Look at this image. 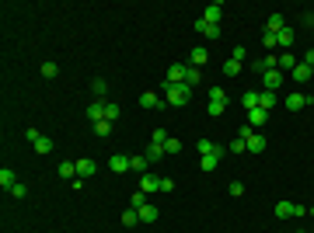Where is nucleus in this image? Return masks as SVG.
Instances as JSON below:
<instances>
[{
    "instance_id": "f257e3e1",
    "label": "nucleus",
    "mask_w": 314,
    "mask_h": 233,
    "mask_svg": "<svg viewBox=\"0 0 314 233\" xmlns=\"http://www.w3.org/2000/svg\"><path fill=\"white\" fill-rule=\"evenodd\" d=\"M189 97H192V87H189V84H168V80H164V105L182 108V105H189Z\"/></svg>"
},
{
    "instance_id": "f03ea898",
    "label": "nucleus",
    "mask_w": 314,
    "mask_h": 233,
    "mask_svg": "<svg viewBox=\"0 0 314 233\" xmlns=\"http://www.w3.org/2000/svg\"><path fill=\"white\" fill-rule=\"evenodd\" d=\"M241 139L248 143V153H262V150H265V136L255 133L252 125H244V129H241Z\"/></svg>"
},
{
    "instance_id": "7ed1b4c3",
    "label": "nucleus",
    "mask_w": 314,
    "mask_h": 233,
    "mask_svg": "<svg viewBox=\"0 0 314 233\" xmlns=\"http://www.w3.org/2000/svg\"><path fill=\"white\" fill-rule=\"evenodd\" d=\"M25 136H28V143H32V146H35V153H53V139L46 136V133H39V129H28V133H25Z\"/></svg>"
},
{
    "instance_id": "20e7f679",
    "label": "nucleus",
    "mask_w": 314,
    "mask_h": 233,
    "mask_svg": "<svg viewBox=\"0 0 314 233\" xmlns=\"http://www.w3.org/2000/svg\"><path fill=\"white\" fill-rule=\"evenodd\" d=\"M311 209H304V205H297V202H279L276 205V219H294V216H307Z\"/></svg>"
},
{
    "instance_id": "39448f33",
    "label": "nucleus",
    "mask_w": 314,
    "mask_h": 233,
    "mask_svg": "<svg viewBox=\"0 0 314 233\" xmlns=\"http://www.w3.org/2000/svg\"><path fill=\"white\" fill-rule=\"evenodd\" d=\"M199 157H223V153H231L227 146H220V143H213V139H199Z\"/></svg>"
},
{
    "instance_id": "423d86ee",
    "label": "nucleus",
    "mask_w": 314,
    "mask_h": 233,
    "mask_svg": "<svg viewBox=\"0 0 314 233\" xmlns=\"http://www.w3.org/2000/svg\"><path fill=\"white\" fill-rule=\"evenodd\" d=\"M283 77H286V73H283V70H269V73H262V84H265V91H279V87H283Z\"/></svg>"
},
{
    "instance_id": "0eeeda50",
    "label": "nucleus",
    "mask_w": 314,
    "mask_h": 233,
    "mask_svg": "<svg viewBox=\"0 0 314 233\" xmlns=\"http://www.w3.org/2000/svg\"><path fill=\"white\" fill-rule=\"evenodd\" d=\"M314 101V94H286V112H300Z\"/></svg>"
},
{
    "instance_id": "6e6552de",
    "label": "nucleus",
    "mask_w": 314,
    "mask_h": 233,
    "mask_svg": "<svg viewBox=\"0 0 314 233\" xmlns=\"http://www.w3.org/2000/svg\"><path fill=\"white\" fill-rule=\"evenodd\" d=\"M196 32L203 35V39H220V24H210V21H196Z\"/></svg>"
},
{
    "instance_id": "1a4fd4ad",
    "label": "nucleus",
    "mask_w": 314,
    "mask_h": 233,
    "mask_svg": "<svg viewBox=\"0 0 314 233\" xmlns=\"http://www.w3.org/2000/svg\"><path fill=\"white\" fill-rule=\"evenodd\" d=\"M140 108H164V97L154 94V91H143L140 94Z\"/></svg>"
},
{
    "instance_id": "9d476101",
    "label": "nucleus",
    "mask_w": 314,
    "mask_h": 233,
    "mask_svg": "<svg viewBox=\"0 0 314 233\" xmlns=\"http://www.w3.org/2000/svg\"><path fill=\"white\" fill-rule=\"evenodd\" d=\"M220 18H223V4H220V0L203 11V21H210V24H220Z\"/></svg>"
},
{
    "instance_id": "9b49d317",
    "label": "nucleus",
    "mask_w": 314,
    "mask_h": 233,
    "mask_svg": "<svg viewBox=\"0 0 314 233\" xmlns=\"http://www.w3.org/2000/svg\"><path fill=\"white\" fill-rule=\"evenodd\" d=\"M14 185H18V174H14L11 167H0V188H4V192H14Z\"/></svg>"
},
{
    "instance_id": "f8f14e48",
    "label": "nucleus",
    "mask_w": 314,
    "mask_h": 233,
    "mask_svg": "<svg viewBox=\"0 0 314 233\" xmlns=\"http://www.w3.org/2000/svg\"><path fill=\"white\" fill-rule=\"evenodd\" d=\"M108 167H112V174H126V171H129V157H126V153H116L112 160H108Z\"/></svg>"
},
{
    "instance_id": "ddd939ff",
    "label": "nucleus",
    "mask_w": 314,
    "mask_h": 233,
    "mask_svg": "<svg viewBox=\"0 0 314 233\" xmlns=\"http://www.w3.org/2000/svg\"><path fill=\"white\" fill-rule=\"evenodd\" d=\"M147 164H150V160H147L143 153H133V157H129V171H133V174H140V177L147 174Z\"/></svg>"
},
{
    "instance_id": "4468645a",
    "label": "nucleus",
    "mask_w": 314,
    "mask_h": 233,
    "mask_svg": "<svg viewBox=\"0 0 314 233\" xmlns=\"http://www.w3.org/2000/svg\"><path fill=\"white\" fill-rule=\"evenodd\" d=\"M189 63H192V66H199V70H203V66H206V63H210V53H206V49H203V45H196V49H192V53H189Z\"/></svg>"
},
{
    "instance_id": "2eb2a0df",
    "label": "nucleus",
    "mask_w": 314,
    "mask_h": 233,
    "mask_svg": "<svg viewBox=\"0 0 314 233\" xmlns=\"http://www.w3.org/2000/svg\"><path fill=\"white\" fill-rule=\"evenodd\" d=\"M276 45H283V53H290V45H294V28L290 24L283 32H276Z\"/></svg>"
},
{
    "instance_id": "dca6fc26",
    "label": "nucleus",
    "mask_w": 314,
    "mask_h": 233,
    "mask_svg": "<svg viewBox=\"0 0 314 233\" xmlns=\"http://www.w3.org/2000/svg\"><path fill=\"white\" fill-rule=\"evenodd\" d=\"M140 192H143V195H150V192H161V177H150V174H143V177H140Z\"/></svg>"
},
{
    "instance_id": "f3484780",
    "label": "nucleus",
    "mask_w": 314,
    "mask_h": 233,
    "mask_svg": "<svg viewBox=\"0 0 314 233\" xmlns=\"http://www.w3.org/2000/svg\"><path fill=\"white\" fill-rule=\"evenodd\" d=\"M290 77H294L297 84H307V80H314V77H311V66H307V63H297V66H294V73H290Z\"/></svg>"
},
{
    "instance_id": "a211bd4d",
    "label": "nucleus",
    "mask_w": 314,
    "mask_h": 233,
    "mask_svg": "<svg viewBox=\"0 0 314 233\" xmlns=\"http://www.w3.org/2000/svg\"><path fill=\"white\" fill-rule=\"evenodd\" d=\"M168 84H185V66L182 63H175V66H168Z\"/></svg>"
},
{
    "instance_id": "6ab92c4d",
    "label": "nucleus",
    "mask_w": 314,
    "mask_h": 233,
    "mask_svg": "<svg viewBox=\"0 0 314 233\" xmlns=\"http://www.w3.org/2000/svg\"><path fill=\"white\" fill-rule=\"evenodd\" d=\"M265 122H269V112H262V108H255V112H248V125H252V129H262Z\"/></svg>"
},
{
    "instance_id": "aec40b11",
    "label": "nucleus",
    "mask_w": 314,
    "mask_h": 233,
    "mask_svg": "<svg viewBox=\"0 0 314 233\" xmlns=\"http://www.w3.org/2000/svg\"><path fill=\"white\" fill-rule=\"evenodd\" d=\"M137 216H140V223H157V205L147 202V205H140V209H137Z\"/></svg>"
},
{
    "instance_id": "412c9836",
    "label": "nucleus",
    "mask_w": 314,
    "mask_h": 233,
    "mask_svg": "<svg viewBox=\"0 0 314 233\" xmlns=\"http://www.w3.org/2000/svg\"><path fill=\"white\" fill-rule=\"evenodd\" d=\"M283 28H286V18H283V14H273V18L265 21V32H269V35H276V32H283Z\"/></svg>"
},
{
    "instance_id": "4be33fe9",
    "label": "nucleus",
    "mask_w": 314,
    "mask_h": 233,
    "mask_svg": "<svg viewBox=\"0 0 314 233\" xmlns=\"http://www.w3.org/2000/svg\"><path fill=\"white\" fill-rule=\"evenodd\" d=\"M87 118H91V122H101V118H105V101H91V105H87Z\"/></svg>"
},
{
    "instance_id": "5701e85b",
    "label": "nucleus",
    "mask_w": 314,
    "mask_h": 233,
    "mask_svg": "<svg viewBox=\"0 0 314 233\" xmlns=\"http://www.w3.org/2000/svg\"><path fill=\"white\" fill-rule=\"evenodd\" d=\"M220 70H223V77H237V73L244 70V63H237V59H231V56H227V63H223Z\"/></svg>"
},
{
    "instance_id": "b1692460",
    "label": "nucleus",
    "mask_w": 314,
    "mask_h": 233,
    "mask_svg": "<svg viewBox=\"0 0 314 233\" xmlns=\"http://www.w3.org/2000/svg\"><path fill=\"white\" fill-rule=\"evenodd\" d=\"M297 63H300V59H297L294 53H283V56H279V70H283V73H294Z\"/></svg>"
},
{
    "instance_id": "393cba45",
    "label": "nucleus",
    "mask_w": 314,
    "mask_h": 233,
    "mask_svg": "<svg viewBox=\"0 0 314 233\" xmlns=\"http://www.w3.org/2000/svg\"><path fill=\"white\" fill-rule=\"evenodd\" d=\"M258 108H262V112H273L276 108V94L273 91H262V94H258Z\"/></svg>"
},
{
    "instance_id": "a878e982",
    "label": "nucleus",
    "mask_w": 314,
    "mask_h": 233,
    "mask_svg": "<svg viewBox=\"0 0 314 233\" xmlns=\"http://www.w3.org/2000/svg\"><path fill=\"white\" fill-rule=\"evenodd\" d=\"M91 174H95V160L80 157V160H77V177H91Z\"/></svg>"
},
{
    "instance_id": "bb28decb",
    "label": "nucleus",
    "mask_w": 314,
    "mask_h": 233,
    "mask_svg": "<svg viewBox=\"0 0 314 233\" xmlns=\"http://www.w3.org/2000/svg\"><path fill=\"white\" fill-rule=\"evenodd\" d=\"M241 105H244V112H255L258 108V91H244V94H241Z\"/></svg>"
},
{
    "instance_id": "cd10ccee",
    "label": "nucleus",
    "mask_w": 314,
    "mask_h": 233,
    "mask_svg": "<svg viewBox=\"0 0 314 233\" xmlns=\"http://www.w3.org/2000/svg\"><path fill=\"white\" fill-rule=\"evenodd\" d=\"M199 80H203V70H199V66H185V84H189V87H196Z\"/></svg>"
},
{
    "instance_id": "c85d7f7f",
    "label": "nucleus",
    "mask_w": 314,
    "mask_h": 233,
    "mask_svg": "<svg viewBox=\"0 0 314 233\" xmlns=\"http://www.w3.org/2000/svg\"><path fill=\"white\" fill-rule=\"evenodd\" d=\"M59 177H77V160H63L59 164Z\"/></svg>"
},
{
    "instance_id": "c756f323",
    "label": "nucleus",
    "mask_w": 314,
    "mask_h": 233,
    "mask_svg": "<svg viewBox=\"0 0 314 233\" xmlns=\"http://www.w3.org/2000/svg\"><path fill=\"white\" fill-rule=\"evenodd\" d=\"M91 91H95V101H105V91H108V84H105V80H91Z\"/></svg>"
},
{
    "instance_id": "7c9ffc66",
    "label": "nucleus",
    "mask_w": 314,
    "mask_h": 233,
    "mask_svg": "<svg viewBox=\"0 0 314 233\" xmlns=\"http://www.w3.org/2000/svg\"><path fill=\"white\" fill-rule=\"evenodd\" d=\"M143 157H147V160L154 164V160H161V157H164V146H157V143H150V146L143 150Z\"/></svg>"
},
{
    "instance_id": "2f4dec72",
    "label": "nucleus",
    "mask_w": 314,
    "mask_h": 233,
    "mask_svg": "<svg viewBox=\"0 0 314 233\" xmlns=\"http://www.w3.org/2000/svg\"><path fill=\"white\" fill-rule=\"evenodd\" d=\"M140 223V216H137V209H126V213H122V226H126V230H133V226H137Z\"/></svg>"
},
{
    "instance_id": "473e14b6",
    "label": "nucleus",
    "mask_w": 314,
    "mask_h": 233,
    "mask_svg": "<svg viewBox=\"0 0 314 233\" xmlns=\"http://www.w3.org/2000/svg\"><path fill=\"white\" fill-rule=\"evenodd\" d=\"M216 164H220V157H199V167L210 174V171H216Z\"/></svg>"
},
{
    "instance_id": "72a5a7b5",
    "label": "nucleus",
    "mask_w": 314,
    "mask_h": 233,
    "mask_svg": "<svg viewBox=\"0 0 314 233\" xmlns=\"http://www.w3.org/2000/svg\"><path fill=\"white\" fill-rule=\"evenodd\" d=\"M119 118V105L116 101H105V122H116Z\"/></svg>"
},
{
    "instance_id": "f704fd0d",
    "label": "nucleus",
    "mask_w": 314,
    "mask_h": 233,
    "mask_svg": "<svg viewBox=\"0 0 314 233\" xmlns=\"http://www.w3.org/2000/svg\"><path fill=\"white\" fill-rule=\"evenodd\" d=\"M210 101H216V105H227V91H223V87H210Z\"/></svg>"
},
{
    "instance_id": "c9c22d12",
    "label": "nucleus",
    "mask_w": 314,
    "mask_h": 233,
    "mask_svg": "<svg viewBox=\"0 0 314 233\" xmlns=\"http://www.w3.org/2000/svg\"><path fill=\"white\" fill-rule=\"evenodd\" d=\"M56 73H59V66L53 63V59H46V63H42V77H49V80H53Z\"/></svg>"
},
{
    "instance_id": "e433bc0d",
    "label": "nucleus",
    "mask_w": 314,
    "mask_h": 233,
    "mask_svg": "<svg viewBox=\"0 0 314 233\" xmlns=\"http://www.w3.org/2000/svg\"><path fill=\"white\" fill-rule=\"evenodd\" d=\"M182 150V139L178 136H168V143H164V153H178Z\"/></svg>"
},
{
    "instance_id": "4c0bfd02",
    "label": "nucleus",
    "mask_w": 314,
    "mask_h": 233,
    "mask_svg": "<svg viewBox=\"0 0 314 233\" xmlns=\"http://www.w3.org/2000/svg\"><path fill=\"white\" fill-rule=\"evenodd\" d=\"M95 133H98V136L105 139L108 133H112V122H105V118H101V122H95Z\"/></svg>"
},
{
    "instance_id": "58836bf2",
    "label": "nucleus",
    "mask_w": 314,
    "mask_h": 233,
    "mask_svg": "<svg viewBox=\"0 0 314 233\" xmlns=\"http://www.w3.org/2000/svg\"><path fill=\"white\" fill-rule=\"evenodd\" d=\"M227 150H231V153H248V143H244V139L237 136L234 143H231V146H227Z\"/></svg>"
},
{
    "instance_id": "ea45409f",
    "label": "nucleus",
    "mask_w": 314,
    "mask_h": 233,
    "mask_svg": "<svg viewBox=\"0 0 314 233\" xmlns=\"http://www.w3.org/2000/svg\"><path fill=\"white\" fill-rule=\"evenodd\" d=\"M206 112H210L213 118H220L223 112H227V105H216V101H210V105H206Z\"/></svg>"
},
{
    "instance_id": "a19ab883",
    "label": "nucleus",
    "mask_w": 314,
    "mask_h": 233,
    "mask_svg": "<svg viewBox=\"0 0 314 233\" xmlns=\"http://www.w3.org/2000/svg\"><path fill=\"white\" fill-rule=\"evenodd\" d=\"M129 205H133V209H140V205H147V195H143V192L137 188V192H133V198H129Z\"/></svg>"
},
{
    "instance_id": "79ce46f5",
    "label": "nucleus",
    "mask_w": 314,
    "mask_h": 233,
    "mask_svg": "<svg viewBox=\"0 0 314 233\" xmlns=\"http://www.w3.org/2000/svg\"><path fill=\"white\" fill-rule=\"evenodd\" d=\"M150 143H157V146H164V143H168V133H164V129H154V136H150Z\"/></svg>"
},
{
    "instance_id": "37998d69",
    "label": "nucleus",
    "mask_w": 314,
    "mask_h": 233,
    "mask_svg": "<svg viewBox=\"0 0 314 233\" xmlns=\"http://www.w3.org/2000/svg\"><path fill=\"white\" fill-rule=\"evenodd\" d=\"M11 198H18V202H21V198H28V188H25V185H14V192H11Z\"/></svg>"
},
{
    "instance_id": "c03bdc74",
    "label": "nucleus",
    "mask_w": 314,
    "mask_h": 233,
    "mask_svg": "<svg viewBox=\"0 0 314 233\" xmlns=\"http://www.w3.org/2000/svg\"><path fill=\"white\" fill-rule=\"evenodd\" d=\"M231 59H237V63H244V59H248V53H244V45H237L234 53H231Z\"/></svg>"
},
{
    "instance_id": "a18cd8bd",
    "label": "nucleus",
    "mask_w": 314,
    "mask_h": 233,
    "mask_svg": "<svg viewBox=\"0 0 314 233\" xmlns=\"http://www.w3.org/2000/svg\"><path fill=\"white\" fill-rule=\"evenodd\" d=\"M161 192H164V195L175 192V181H171V177H161Z\"/></svg>"
},
{
    "instance_id": "49530a36",
    "label": "nucleus",
    "mask_w": 314,
    "mask_h": 233,
    "mask_svg": "<svg viewBox=\"0 0 314 233\" xmlns=\"http://www.w3.org/2000/svg\"><path fill=\"white\" fill-rule=\"evenodd\" d=\"M231 195L241 198V195H244V185H241V181H231Z\"/></svg>"
},
{
    "instance_id": "de8ad7c7",
    "label": "nucleus",
    "mask_w": 314,
    "mask_h": 233,
    "mask_svg": "<svg viewBox=\"0 0 314 233\" xmlns=\"http://www.w3.org/2000/svg\"><path fill=\"white\" fill-rule=\"evenodd\" d=\"M311 77H314V63H311Z\"/></svg>"
},
{
    "instance_id": "09e8293b",
    "label": "nucleus",
    "mask_w": 314,
    "mask_h": 233,
    "mask_svg": "<svg viewBox=\"0 0 314 233\" xmlns=\"http://www.w3.org/2000/svg\"><path fill=\"white\" fill-rule=\"evenodd\" d=\"M297 233H307V230H297Z\"/></svg>"
},
{
    "instance_id": "8fccbe9b",
    "label": "nucleus",
    "mask_w": 314,
    "mask_h": 233,
    "mask_svg": "<svg viewBox=\"0 0 314 233\" xmlns=\"http://www.w3.org/2000/svg\"><path fill=\"white\" fill-rule=\"evenodd\" d=\"M311 233H314V230H311Z\"/></svg>"
}]
</instances>
